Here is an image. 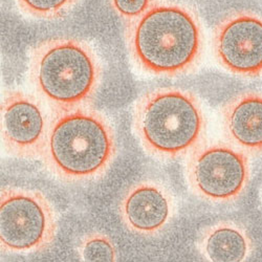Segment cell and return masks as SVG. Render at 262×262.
Listing matches in <instances>:
<instances>
[{
    "instance_id": "cell-1",
    "label": "cell",
    "mask_w": 262,
    "mask_h": 262,
    "mask_svg": "<svg viewBox=\"0 0 262 262\" xmlns=\"http://www.w3.org/2000/svg\"><path fill=\"white\" fill-rule=\"evenodd\" d=\"M126 40L136 63L145 72L178 77L193 71L204 51L199 16L190 8L155 3L127 27Z\"/></svg>"
},
{
    "instance_id": "cell-2",
    "label": "cell",
    "mask_w": 262,
    "mask_h": 262,
    "mask_svg": "<svg viewBox=\"0 0 262 262\" xmlns=\"http://www.w3.org/2000/svg\"><path fill=\"white\" fill-rule=\"evenodd\" d=\"M54 113L41 157L49 170L70 183L101 178L118 152L112 123L102 113L87 106Z\"/></svg>"
},
{
    "instance_id": "cell-3",
    "label": "cell",
    "mask_w": 262,
    "mask_h": 262,
    "mask_svg": "<svg viewBox=\"0 0 262 262\" xmlns=\"http://www.w3.org/2000/svg\"><path fill=\"white\" fill-rule=\"evenodd\" d=\"M30 80L54 111L87 106L97 96L103 77L101 60L86 41L53 38L33 48Z\"/></svg>"
},
{
    "instance_id": "cell-4",
    "label": "cell",
    "mask_w": 262,
    "mask_h": 262,
    "mask_svg": "<svg viewBox=\"0 0 262 262\" xmlns=\"http://www.w3.org/2000/svg\"><path fill=\"white\" fill-rule=\"evenodd\" d=\"M135 134L152 157L173 160L192 152L206 133V117L193 93L160 87L142 95L133 113Z\"/></svg>"
},
{
    "instance_id": "cell-5",
    "label": "cell",
    "mask_w": 262,
    "mask_h": 262,
    "mask_svg": "<svg viewBox=\"0 0 262 262\" xmlns=\"http://www.w3.org/2000/svg\"><path fill=\"white\" fill-rule=\"evenodd\" d=\"M58 215L47 196L25 188L5 187L0 202V240L10 253L45 251L55 242Z\"/></svg>"
},
{
    "instance_id": "cell-6",
    "label": "cell",
    "mask_w": 262,
    "mask_h": 262,
    "mask_svg": "<svg viewBox=\"0 0 262 262\" xmlns=\"http://www.w3.org/2000/svg\"><path fill=\"white\" fill-rule=\"evenodd\" d=\"M186 177L192 192L209 203L237 201L249 186L251 166L246 152L223 142L201 144L188 159Z\"/></svg>"
},
{
    "instance_id": "cell-7",
    "label": "cell",
    "mask_w": 262,
    "mask_h": 262,
    "mask_svg": "<svg viewBox=\"0 0 262 262\" xmlns=\"http://www.w3.org/2000/svg\"><path fill=\"white\" fill-rule=\"evenodd\" d=\"M213 49L227 71L249 78L262 75V17L248 11L226 16L214 30Z\"/></svg>"
},
{
    "instance_id": "cell-8",
    "label": "cell",
    "mask_w": 262,
    "mask_h": 262,
    "mask_svg": "<svg viewBox=\"0 0 262 262\" xmlns=\"http://www.w3.org/2000/svg\"><path fill=\"white\" fill-rule=\"evenodd\" d=\"M2 118L8 154L18 159H40L51 123L41 102L20 90L9 91L3 100Z\"/></svg>"
},
{
    "instance_id": "cell-9",
    "label": "cell",
    "mask_w": 262,
    "mask_h": 262,
    "mask_svg": "<svg viewBox=\"0 0 262 262\" xmlns=\"http://www.w3.org/2000/svg\"><path fill=\"white\" fill-rule=\"evenodd\" d=\"M124 226L141 236L164 232L176 216L177 207L170 189L161 182L145 180L131 186L119 206Z\"/></svg>"
},
{
    "instance_id": "cell-10",
    "label": "cell",
    "mask_w": 262,
    "mask_h": 262,
    "mask_svg": "<svg viewBox=\"0 0 262 262\" xmlns=\"http://www.w3.org/2000/svg\"><path fill=\"white\" fill-rule=\"evenodd\" d=\"M223 125L229 141L249 154L262 152V94L244 92L223 108Z\"/></svg>"
},
{
    "instance_id": "cell-11",
    "label": "cell",
    "mask_w": 262,
    "mask_h": 262,
    "mask_svg": "<svg viewBox=\"0 0 262 262\" xmlns=\"http://www.w3.org/2000/svg\"><path fill=\"white\" fill-rule=\"evenodd\" d=\"M198 249L209 261L240 262L251 256L253 243L242 225L223 221L206 227L201 232Z\"/></svg>"
},
{
    "instance_id": "cell-12",
    "label": "cell",
    "mask_w": 262,
    "mask_h": 262,
    "mask_svg": "<svg viewBox=\"0 0 262 262\" xmlns=\"http://www.w3.org/2000/svg\"><path fill=\"white\" fill-rule=\"evenodd\" d=\"M78 252L83 261L113 262L118 260V252L113 239L98 231L86 234L81 239Z\"/></svg>"
},
{
    "instance_id": "cell-13",
    "label": "cell",
    "mask_w": 262,
    "mask_h": 262,
    "mask_svg": "<svg viewBox=\"0 0 262 262\" xmlns=\"http://www.w3.org/2000/svg\"><path fill=\"white\" fill-rule=\"evenodd\" d=\"M80 0H15L26 15L41 19L55 20L69 15Z\"/></svg>"
},
{
    "instance_id": "cell-14",
    "label": "cell",
    "mask_w": 262,
    "mask_h": 262,
    "mask_svg": "<svg viewBox=\"0 0 262 262\" xmlns=\"http://www.w3.org/2000/svg\"><path fill=\"white\" fill-rule=\"evenodd\" d=\"M154 4V0H111L114 11L130 21L142 16Z\"/></svg>"
}]
</instances>
